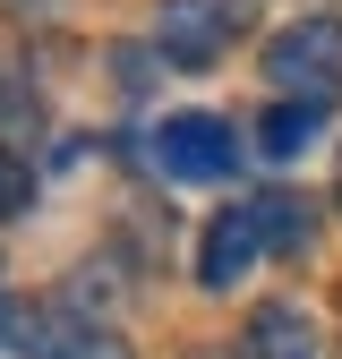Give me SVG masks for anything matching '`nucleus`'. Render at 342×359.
<instances>
[{
  "mask_svg": "<svg viewBox=\"0 0 342 359\" xmlns=\"http://www.w3.org/2000/svg\"><path fill=\"white\" fill-rule=\"evenodd\" d=\"M266 77L282 103H334L342 95V18H299L266 43Z\"/></svg>",
  "mask_w": 342,
  "mask_h": 359,
  "instance_id": "obj_1",
  "label": "nucleus"
},
{
  "mask_svg": "<svg viewBox=\"0 0 342 359\" xmlns=\"http://www.w3.org/2000/svg\"><path fill=\"white\" fill-rule=\"evenodd\" d=\"M248 26V0H163L154 9V52L171 69H214L240 43Z\"/></svg>",
  "mask_w": 342,
  "mask_h": 359,
  "instance_id": "obj_2",
  "label": "nucleus"
},
{
  "mask_svg": "<svg viewBox=\"0 0 342 359\" xmlns=\"http://www.w3.org/2000/svg\"><path fill=\"white\" fill-rule=\"evenodd\" d=\"M231 163H240V137L214 111H171L154 128V171L163 180H231Z\"/></svg>",
  "mask_w": 342,
  "mask_h": 359,
  "instance_id": "obj_3",
  "label": "nucleus"
},
{
  "mask_svg": "<svg viewBox=\"0 0 342 359\" xmlns=\"http://www.w3.org/2000/svg\"><path fill=\"white\" fill-rule=\"evenodd\" d=\"M266 248H274L266 197H240V205H223V214L205 222V240H197V283H205V291H231Z\"/></svg>",
  "mask_w": 342,
  "mask_h": 359,
  "instance_id": "obj_4",
  "label": "nucleus"
},
{
  "mask_svg": "<svg viewBox=\"0 0 342 359\" xmlns=\"http://www.w3.org/2000/svg\"><path fill=\"white\" fill-rule=\"evenodd\" d=\"M240 359H317V325L299 317L291 299H266V308H248V325H240Z\"/></svg>",
  "mask_w": 342,
  "mask_h": 359,
  "instance_id": "obj_5",
  "label": "nucleus"
},
{
  "mask_svg": "<svg viewBox=\"0 0 342 359\" xmlns=\"http://www.w3.org/2000/svg\"><path fill=\"white\" fill-rule=\"evenodd\" d=\"M26 359H128V342L111 334V325H77V317H52L34 334V351Z\"/></svg>",
  "mask_w": 342,
  "mask_h": 359,
  "instance_id": "obj_6",
  "label": "nucleus"
},
{
  "mask_svg": "<svg viewBox=\"0 0 342 359\" xmlns=\"http://www.w3.org/2000/svg\"><path fill=\"white\" fill-rule=\"evenodd\" d=\"M317 128H325V103H274L266 120H256V146H266L274 163H299L317 146Z\"/></svg>",
  "mask_w": 342,
  "mask_h": 359,
  "instance_id": "obj_7",
  "label": "nucleus"
},
{
  "mask_svg": "<svg viewBox=\"0 0 342 359\" xmlns=\"http://www.w3.org/2000/svg\"><path fill=\"white\" fill-rule=\"evenodd\" d=\"M26 197H34L26 154H9V146H0V222H9V214H26Z\"/></svg>",
  "mask_w": 342,
  "mask_h": 359,
  "instance_id": "obj_8",
  "label": "nucleus"
},
{
  "mask_svg": "<svg viewBox=\"0 0 342 359\" xmlns=\"http://www.w3.org/2000/svg\"><path fill=\"white\" fill-rule=\"evenodd\" d=\"M9 325H18V308H9V283H0V342H9Z\"/></svg>",
  "mask_w": 342,
  "mask_h": 359,
  "instance_id": "obj_9",
  "label": "nucleus"
},
{
  "mask_svg": "<svg viewBox=\"0 0 342 359\" xmlns=\"http://www.w3.org/2000/svg\"><path fill=\"white\" fill-rule=\"evenodd\" d=\"M9 9H52V0H9Z\"/></svg>",
  "mask_w": 342,
  "mask_h": 359,
  "instance_id": "obj_10",
  "label": "nucleus"
}]
</instances>
